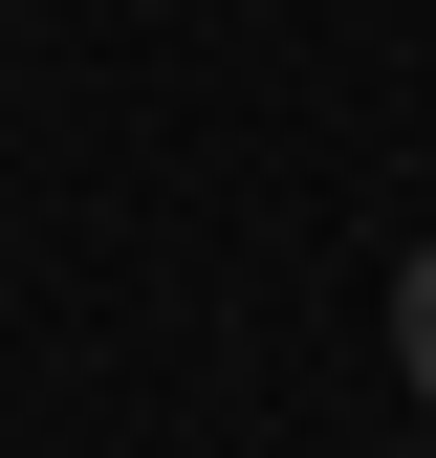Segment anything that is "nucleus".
<instances>
[{"instance_id":"obj_1","label":"nucleus","mask_w":436,"mask_h":458,"mask_svg":"<svg viewBox=\"0 0 436 458\" xmlns=\"http://www.w3.org/2000/svg\"><path fill=\"white\" fill-rule=\"evenodd\" d=\"M393 350H415V393H436V241L393 262Z\"/></svg>"}]
</instances>
